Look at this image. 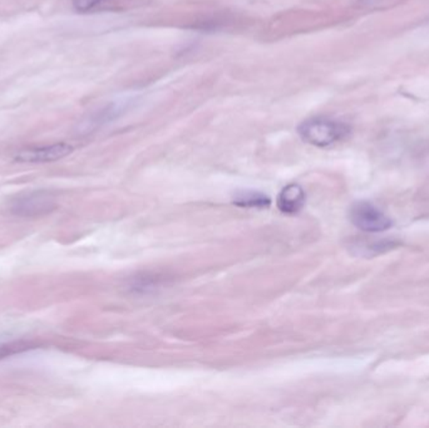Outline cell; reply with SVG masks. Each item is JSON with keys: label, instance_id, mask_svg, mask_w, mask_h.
I'll list each match as a JSON object with an SVG mask.
<instances>
[{"label": "cell", "instance_id": "obj_1", "mask_svg": "<svg viewBox=\"0 0 429 428\" xmlns=\"http://www.w3.org/2000/svg\"><path fill=\"white\" fill-rule=\"evenodd\" d=\"M299 135L313 146H332L349 135L346 124L329 119H311L299 126Z\"/></svg>", "mask_w": 429, "mask_h": 428}, {"label": "cell", "instance_id": "obj_2", "mask_svg": "<svg viewBox=\"0 0 429 428\" xmlns=\"http://www.w3.org/2000/svg\"><path fill=\"white\" fill-rule=\"evenodd\" d=\"M350 220L358 229L365 232H380L388 230L393 225L390 218L384 214L383 211L365 201L354 203L351 206Z\"/></svg>", "mask_w": 429, "mask_h": 428}, {"label": "cell", "instance_id": "obj_3", "mask_svg": "<svg viewBox=\"0 0 429 428\" xmlns=\"http://www.w3.org/2000/svg\"><path fill=\"white\" fill-rule=\"evenodd\" d=\"M72 151L73 147L68 143H54L48 146L34 147L18 153L16 161L24 164H45L66 157Z\"/></svg>", "mask_w": 429, "mask_h": 428}, {"label": "cell", "instance_id": "obj_4", "mask_svg": "<svg viewBox=\"0 0 429 428\" xmlns=\"http://www.w3.org/2000/svg\"><path fill=\"white\" fill-rule=\"evenodd\" d=\"M305 203V192L298 185L284 187L277 198V208L285 214H296L303 209Z\"/></svg>", "mask_w": 429, "mask_h": 428}, {"label": "cell", "instance_id": "obj_5", "mask_svg": "<svg viewBox=\"0 0 429 428\" xmlns=\"http://www.w3.org/2000/svg\"><path fill=\"white\" fill-rule=\"evenodd\" d=\"M51 206V198L38 194V195H30L28 198H20L14 205V209H17L18 214L34 215L40 214L42 210L47 211Z\"/></svg>", "mask_w": 429, "mask_h": 428}, {"label": "cell", "instance_id": "obj_6", "mask_svg": "<svg viewBox=\"0 0 429 428\" xmlns=\"http://www.w3.org/2000/svg\"><path fill=\"white\" fill-rule=\"evenodd\" d=\"M234 203H236L241 208H267L270 205V198L259 194V192L246 191L241 192L236 195V198L234 200Z\"/></svg>", "mask_w": 429, "mask_h": 428}, {"label": "cell", "instance_id": "obj_7", "mask_svg": "<svg viewBox=\"0 0 429 428\" xmlns=\"http://www.w3.org/2000/svg\"><path fill=\"white\" fill-rule=\"evenodd\" d=\"M109 0H72L73 8L78 13H90L96 11Z\"/></svg>", "mask_w": 429, "mask_h": 428}, {"label": "cell", "instance_id": "obj_8", "mask_svg": "<svg viewBox=\"0 0 429 428\" xmlns=\"http://www.w3.org/2000/svg\"><path fill=\"white\" fill-rule=\"evenodd\" d=\"M363 6H365L368 9L372 11H384L392 6L401 4L403 0H359Z\"/></svg>", "mask_w": 429, "mask_h": 428}]
</instances>
